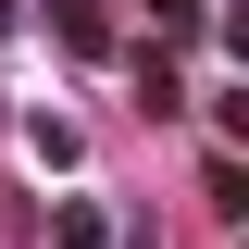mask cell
Here are the masks:
<instances>
[{
  "label": "cell",
  "instance_id": "1",
  "mask_svg": "<svg viewBox=\"0 0 249 249\" xmlns=\"http://www.w3.org/2000/svg\"><path fill=\"white\" fill-rule=\"evenodd\" d=\"M50 25L75 37V50H112V25H100V0H50Z\"/></svg>",
  "mask_w": 249,
  "mask_h": 249
},
{
  "label": "cell",
  "instance_id": "2",
  "mask_svg": "<svg viewBox=\"0 0 249 249\" xmlns=\"http://www.w3.org/2000/svg\"><path fill=\"white\" fill-rule=\"evenodd\" d=\"M50 237H62V249H112V224H100L88 199H62V224H50Z\"/></svg>",
  "mask_w": 249,
  "mask_h": 249
},
{
  "label": "cell",
  "instance_id": "3",
  "mask_svg": "<svg viewBox=\"0 0 249 249\" xmlns=\"http://www.w3.org/2000/svg\"><path fill=\"white\" fill-rule=\"evenodd\" d=\"M150 25H199V0H150Z\"/></svg>",
  "mask_w": 249,
  "mask_h": 249
},
{
  "label": "cell",
  "instance_id": "4",
  "mask_svg": "<svg viewBox=\"0 0 249 249\" xmlns=\"http://www.w3.org/2000/svg\"><path fill=\"white\" fill-rule=\"evenodd\" d=\"M0 25H13V0H0Z\"/></svg>",
  "mask_w": 249,
  "mask_h": 249
}]
</instances>
